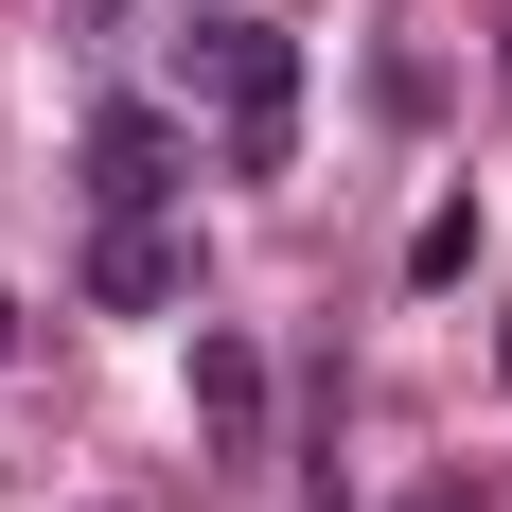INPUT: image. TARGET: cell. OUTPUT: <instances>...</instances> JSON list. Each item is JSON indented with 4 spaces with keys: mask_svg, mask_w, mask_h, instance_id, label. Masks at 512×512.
<instances>
[{
    "mask_svg": "<svg viewBox=\"0 0 512 512\" xmlns=\"http://www.w3.org/2000/svg\"><path fill=\"white\" fill-rule=\"evenodd\" d=\"M89 283H106V301H124V318H159V301H177V283H195V248H177L159 212H106V248H89Z\"/></svg>",
    "mask_w": 512,
    "mask_h": 512,
    "instance_id": "cell-3",
    "label": "cell"
},
{
    "mask_svg": "<svg viewBox=\"0 0 512 512\" xmlns=\"http://www.w3.org/2000/svg\"><path fill=\"white\" fill-rule=\"evenodd\" d=\"M495 371H512V354H495Z\"/></svg>",
    "mask_w": 512,
    "mask_h": 512,
    "instance_id": "cell-6",
    "label": "cell"
},
{
    "mask_svg": "<svg viewBox=\"0 0 512 512\" xmlns=\"http://www.w3.org/2000/svg\"><path fill=\"white\" fill-rule=\"evenodd\" d=\"M0 354H18V301H0Z\"/></svg>",
    "mask_w": 512,
    "mask_h": 512,
    "instance_id": "cell-5",
    "label": "cell"
},
{
    "mask_svg": "<svg viewBox=\"0 0 512 512\" xmlns=\"http://www.w3.org/2000/svg\"><path fill=\"white\" fill-rule=\"evenodd\" d=\"M195 424H212V442H230V460H248V442H265V354H248V336H230V318H195Z\"/></svg>",
    "mask_w": 512,
    "mask_h": 512,
    "instance_id": "cell-4",
    "label": "cell"
},
{
    "mask_svg": "<svg viewBox=\"0 0 512 512\" xmlns=\"http://www.w3.org/2000/svg\"><path fill=\"white\" fill-rule=\"evenodd\" d=\"M195 89H212V159L230 177H283V142H301V36L195 18Z\"/></svg>",
    "mask_w": 512,
    "mask_h": 512,
    "instance_id": "cell-1",
    "label": "cell"
},
{
    "mask_svg": "<svg viewBox=\"0 0 512 512\" xmlns=\"http://www.w3.org/2000/svg\"><path fill=\"white\" fill-rule=\"evenodd\" d=\"M89 195L106 212H159V195H177V124H159V106H106V124H89Z\"/></svg>",
    "mask_w": 512,
    "mask_h": 512,
    "instance_id": "cell-2",
    "label": "cell"
}]
</instances>
